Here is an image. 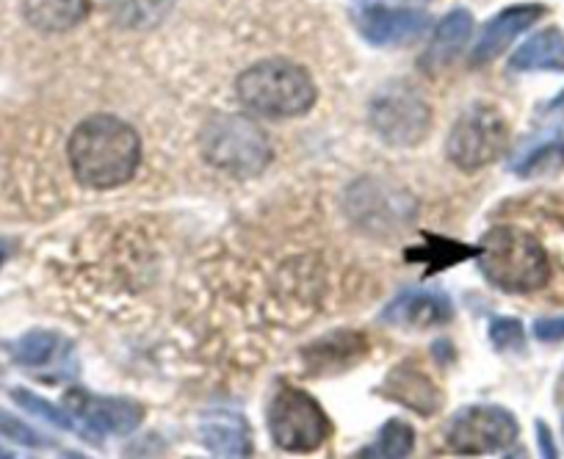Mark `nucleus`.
<instances>
[{
  "label": "nucleus",
  "instance_id": "obj_1",
  "mask_svg": "<svg viewBox=\"0 0 564 459\" xmlns=\"http://www.w3.org/2000/svg\"><path fill=\"white\" fill-rule=\"evenodd\" d=\"M69 166L78 183L108 192L135 175L141 164V139L133 128L111 113H95L69 136Z\"/></svg>",
  "mask_w": 564,
  "mask_h": 459
},
{
  "label": "nucleus",
  "instance_id": "obj_2",
  "mask_svg": "<svg viewBox=\"0 0 564 459\" xmlns=\"http://www.w3.org/2000/svg\"><path fill=\"white\" fill-rule=\"evenodd\" d=\"M476 258L487 283L503 294H534L551 280L545 250L520 227H492L481 239Z\"/></svg>",
  "mask_w": 564,
  "mask_h": 459
},
{
  "label": "nucleus",
  "instance_id": "obj_3",
  "mask_svg": "<svg viewBox=\"0 0 564 459\" xmlns=\"http://www.w3.org/2000/svg\"><path fill=\"white\" fill-rule=\"evenodd\" d=\"M236 91L249 111L269 120H289L311 111L318 95L311 75L282 58L252 64L238 75Z\"/></svg>",
  "mask_w": 564,
  "mask_h": 459
},
{
  "label": "nucleus",
  "instance_id": "obj_4",
  "mask_svg": "<svg viewBox=\"0 0 564 459\" xmlns=\"http://www.w3.org/2000/svg\"><path fill=\"white\" fill-rule=\"evenodd\" d=\"M205 161L232 177H254L269 166L271 144L258 122L241 113H219L199 136Z\"/></svg>",
  "mask_w": 564,
  "mask_h": 459
},
{
  "label": "nucleus",
  "instance_id": "obj_5",
  "mask_svg": "<svg viewBox=\"0 0 564 459\" xmlns=\"http://www.w3.org/2000/svg\"><path fill=\"white\" fill-rule=\"evenodd\" d=\"M269 435L282 451L311 453L333 437V420L311 393L282 385L269 404Z\"/></svg>",
  "mask_w": 564,
  "mask_h": 459
},
{
  "label": "nucleus",
  "instance_id": "obj_6",
  "mask_svg": "<svg viewBox=\"0 0 564 459\" xmlns=\"http://www.w3.org/2000/svg\"><path fill=\"white\" fill-rule=\"evenodd\" d=\"M509 125L496 106L476 102L459 113L446 139V155L457 170L479 172L498 161L507 150Z\"/></svg>",
  "mask_w": 564,
  "mask_h": 459
},
{
  "label": "nucleus",
  "instance_id": "obj_7",
  "mask_svg": "<svg viewBox=\"0 0 564 459\" xmlns=\"http://www.w3.org/2000/svg\"><path fill=\"white\" fill-rule=\"evenodd\" d=\"M373 133L384 144L393 147H410L421 142L432 128V106L423 100L417 89L406 84H390L388 89L377 91L368 108Z\"/></svg>",
  "mask_w": 564,
  "mask_h": 459
},
{
  "label": "nucleus",
  "instance_id": "obj_8",
  "mask_svg": "<svg viewBox=\"0 0 564 459\" xmlns=\"http://www.w3.org/2000/svg\"><path fill=\"white\" fill-rule=\"evenodd\" d=\"M520 435L518 418L498 404H470L463 407L446 429L448 448L468 457L498 453L512 446Z\"/></svg>",
  "mask_w": 564,
  "mask_h": 459
},
{
  "label": "nucleus",
  "instance_id": "obj_9",
  "mask_svg": "<svg viewBox=\"0 0 564 459\" xmlns=\"http://www.w3.org/2000/svg\"><path fill=\"white\" fill-rule=\"evenodd\" d=\"M346 210L357 227L373 236H399L415 219V203L404 192L384 186L382 181H360L351 186Z\"/></svg>",
  "mask_w": 564,
  "mask_h": 459
},
{
  "label": "nucleus",
  "instance_id": "obj_10",
  "mask_svg": "<svg viewBox=\"0 0 564 459\" xmlns=\"http://www.w3.org/2000/svg\"><path fill=\"white\" fill-rule=\"evenodd\" d=\"M355 23L366 42L377 47H404L412 45L430 29V14L421 9H401L371 3L355 12Z\"/></svg>",
  "mask_w": 564,
  "mask_h": 459
},
{
  "label": "nucleus",
  "instance_id": "obj_11",
  "mask_svg": "<svg viewBox=\"0 0 564 459\" xmlns=\"http://www.w3.org/2000/svg\"><path fill=\"white\" fill-rule=\"evenodd\" d=\"M69 409L84 420V426L97 435H130L144 420V407L128 398L91 396V393H69Z\"/></svg>",
  "mask_w": 564,
  "mask_h": 459
},
{
  "label": "nucleus",
  "instance_id": "obj_12",
  "mask_svg": "<svg viewBox=\"0 0 564 459\" xmlns=\"http://www.w3.org/2000/svg\"><path fill=\"white\" fill-rule=\"evenodd\" d=\"M454 305L443 291H404L382 310V321L401 329H435L452 321Z\"/></svg>",
  "mask_w": 564,
  "mask_h": 459
},
{
  "label": "nucleus",
  "instance_id": "obj_13",
  "mask_svg": "<svg viewBox=\"0 0 564 459\" xmlns=\"http://www.w3.org/2000/svg\"><path fill=\"white\" fill-rule=\"evenodd\" d=\"M542 18H545V7H540V3H520V7H509L498 12L481 29L479 40L470 51V64H487L498 58L520 34H525Z\"/></svg>",
  "mask_w": 564,
  "mask_h": 459
},
{
  "label": "nucleus",
  "instance_id": "obj_14",
  "mask_svg": "<svg viewBox=\"0 0 564 459\" xmlns=\"http://www.w3.org/2000/svg\"><path fill=\"white\" fill-rule=\"evenodd\" d=\"M379 393L417 415H435L443 407L441 387L412 363L395 365L388 374V380L382 382V391Z\"/></svg>",
  "mask_w": 564,
  "mask_h": 459
},
{
  "label": "nucleus",
  "instance_id": "obj_15",
  "mask_svg": "<svg viewBox=\"0 0 564 459\" xmlns=\"http://www.w3.org/2000/svg\"><path fill=\"white\" fill-rule=\"evenodd\" d=\"M199 440L216 457H249L252 453V435L241 415L210 413L199 420Z\"/></svg>",
  "mask_w": 564,
  "mask_h": 459
},
{
  "label": "nucleus",
  "instance_id": "obj_16",
  "mask_svg": "<svg viewBox=\"0 0 564 459\" xmlns=\"http://www.w3.org/2000/svg\"><path fill=\"white\" fill-rule=\"evenodd\" d=\"M470 34H474V18L465 9H454L437 23L435 36H432L430 51L423 53L421 64L430 73H441L443 67L454 64V58L468 47Z\"/></svg>",
  "mask_w": 564,
  "mask_h": 459
},
{
  "label": "nucleus",
  "instance_id": "obj_17",
  "mask_svg": "<svg viewBox=\"0 0 564 459\" xmlns=\"http://www.w3.org/2000/svg\"><path fill=\"white\" fill-rule=\"evenodd\" d=\"M512 73H564V34L558 29H545L525 40L509 58Z\"/></svg>",
  "mask_w": 564,
  "mask_h": 459
},
{
  "label": "nucleus",
  "instance_id": "obj_18",
  "mask_svg": "<svg viewBox=\"0 0 564 459\" xmlns=\"http://www.w3.org/2000/svg\"><path fill=\"white\" fill-rule=\"evenodd\" d=\"M89 0H25V18L40 31H67L84 23Z\"/></svg>",
  "mask_w": 564,
  "mask_h": 459
},
{
  "label": "nucleus",
  "instance_id": "obj_19",
  "mask_svg": "<svg viewBox=\"0 0 564 459\" xmlns=\"http://www.w3.org/2000/svg\"><path fill=\"white\" fill-rule=\"evenodd\" d=\"M415 448V429L404 420H388L379 429L377 440L360 451V457H379V459H401L410 457Z\"/></svg>",
  "mask_w": 564,
  "mask_h": 459
},
{
  "label": "nucleus",
  "instance_id": "obj_20",
  "mask_svg": "<svg viewBox=\"0 0 564 459\" xmlns=\"http://www.w3.org/2000/svg\"><path fill=\"white\" fill-rule=\"evenodd\" d=\"M558 170H564V139H553V142L540 144V147L531 150L518 164V175L523 177L553 175Z\"/></svg>",
  "mask_w": 564,
  "mask_h": 459
},
{
  "label": "nucleus",
  "instance_id": "obj_21",
  "mask_svg": "<svg viewBox=\"0 0 564 459\" xmlns=\"http://www.w3.org/2000/svg\"><path fill=\"white\" fill-rule=\"evenodd\" d=\"M58 338L51 332H29L12 347V354L23 365H45L56 354Z\"/></svg>",
  "mask_w": 564,
  "mask_h": 459
},
{
  "label": "nucleus",
  "instance_id": "obj_22",
  "mask_svg": "<svg viewBox=\"0 0 564 459\" xmlns=\"http://www.w3.org/2000/svg\"><path fill=\"white\" fill-rule=\"evenodd\" d=\"M172 0H113L117 12L130 25H153L170 9Z\"/></svg>",
  "mask_w": 564,
  "mask_h": 459
},
{
  "label": "nucleus",
  "instance_id": "obj_23",
  "mask_svg": "<svg viewBox=\"0 0 564 459\" xmlns=\"http://www.w3.org/2000/svg\"><path fill=\"white\" fill-rule=\"evenodd\" d=\"M490 340L498 352H523L525 332L518 318H496L490 324Z\"/></svg>",
  "mask_w": 564,
  "mask_h": 459
},
{
  "label": "nucleus",
  "instance_id": "obj_24",
  "mask_svg": "<svg viewBox=\"0 0 564 459\" xmlns=\"http://www.w3.org/2000/svg\"><path fill=\"white\" fill-rule=\"evenodd\" d=\"M14 402L23 404V407L29 409V413H34V415H40V418L51 420V424L62 426V429H75V418H73V415L64 413V409L56 407V404L45 402V398L34 396V393L14 391Z\"/></svg>",
  "mask_w": 564,
  "mask_h": 459
},
{
  "label": "nucleus",
  "instance_id": "obj_25",
  "mask_svg": "<svg viewBox=\"0 0 564 459\" xmlns=\"http://www.w3.org/2000/svg\"><path fill=\"white\" fill-rule=\"evenodd\" d=\"M0 431H3L7 437H12L14 442H20V446H40L42 442V437L36 435L31 426H25L23 420L12 418V415L7 413H0Z\"/></svg>",
  "mask_w": 564,
  "mask_h": 459
},
{
  "label": "nucleus",
  "instance_id": "obj_26",
  "mask_svg": "<svg viewBox=\"0 0 564 459\" xmlns=\"http://www.w3.org/2000/svg\"><path fill=\"white\" fill-rule=\"evenodd\" d=\"M534 338L542 340V343H556V340H564V316L536 318Z\"/></svg>",
  "mask_w": 564,
  "mask_h": 459
},
{
  "label": "nucleus",
  "instance_id": "obj_27",
  "mask_svg": "<svg viewBox=\"0 0 564 459\" xmlns=\"http://www.w3.org/2000/svg\"><path fill=\"white\" fill-rule=\"evenodd\" d=\"M536 435H540L542 453H545V457H556V451H553V440H551V435H547V426L542 424V420H536Z\"/></svg>",
  "mask_w": 564,
  "mask_h": 459
},
{
  "label": "nucleus",
  "instance_id": "obj_28",
  "mask_svg": "<svg viewBox=\"0 0 564 459\" xmlns=\"http://www.w3.org/2000/svg\"><path fill=\"white\" fill-rule=\"evenodd\" d=\"M3 258H7V250H3V247H0V263H3Z\"/></svg>",
  "mask_w": 564,
  "mask_h": 459
},
{
  "label": "nucleus",
  "instance_id": "obj_29",
  "mask_svg": "<svg viewBox=\"0 0 564 459\" xmlns=\"http://www.w3.org/2000/svg\"><path fill=\"white\" fill-rule=\"evenodd\" d=\"M0 457H9V453H7V451H0Z\"/></svg>",
  "mask_w": 564,
  "mask_h": 459
}]
</instances>
